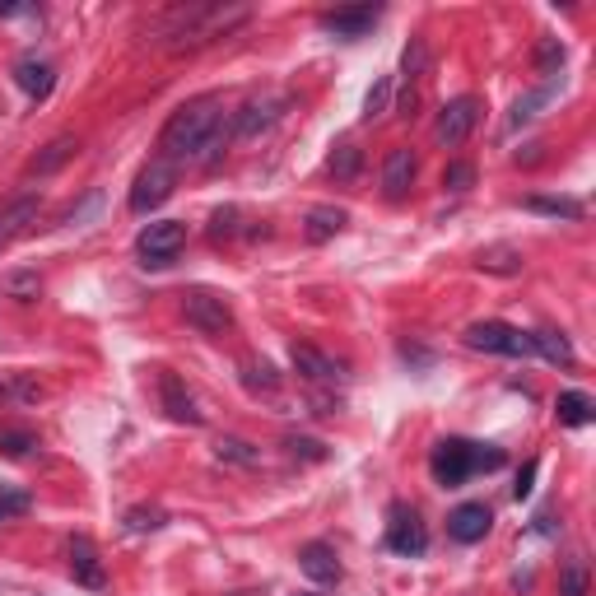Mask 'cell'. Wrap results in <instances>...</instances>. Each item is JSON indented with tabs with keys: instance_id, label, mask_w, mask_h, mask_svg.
I'll return each instance as SVG.
<instances>
[{
	"instance_id": "cell-41",
	"label": "cell",
	"mask_w": 596,
	"mask_h": 596,
	"mask_svg": "<svg viewBox=\"0 0 596 596\" xmlns=\"http://www.w3.org/2000/svg\"><path fill=\"white\" fill-rule=\"evenodd\" d=\"M5 396H10V382H5V378H0V401H5Z\"/></svg>"
},
{
	"instance_id": "cell-25",
	"label": "cell",
	"mask_w": 596,
	"mask_h": 596,
	"mask_svg": "<svg viewBox=\"0 0 596 596\" xmlns=\"http://www.w3.org/2000/svg\"><path fill=\"white\" fill-rule=\"evenodd\" d=\"M527 210L536 215H559V219H583V205L569 196H527Z\"/></svg>"
},
{
	"instance_id": "cell-22",
	"label": "cell",
	"mask_w": 596,
	"mask_h": 596,
	"mask_svg": "<svg viewBox=\"0 0 596 596\" xmlns=\"http://www.w3.org/2000/svg\"><path fill=\"white\" fill-rule=\"evenodd\" d=\"M243 387H247V392H280V373H275L266 359L247 354V359H243Z\"/></svg>"
},
{
	"instance_id": "cell-17",
	"label": "cell",
	"mask_w": 596,
	"mask_h": 596,
	"mask_svg": "<svg viewBox=\"0 0 596 596\" xmlns=\"http://www.w3.org/2000/svg\"><path fill=\"white\" fill-rule=\"evenodd\" d=\"M298 569L308 573L312 583H340V578H345L336 550H331L326 541H308V545H303V550H298Z\"/></svg>"
},
{
	"instance_id": "cell-28",
	"label": "cell",
	"mask_w": 596,
	"mask_h": 596,
	"mask_svg": "<svg viewBox=\"0 0 596 596\" xmlns=\"http://www.w3.org/2000/svg\"><path fill=\"white\" fill-rule=\"evenodd\" d=\"M359 168H364V154H359L354 145H340L336 154H331V173H336L340 182H354V177H359Z\"/></svg>"
},
{
	"instance_id": "cell-20",
	"label": "cell",
	"mask_w": 596,
	"mask_h": 596,
	"mask_svg": "<svg viewBox=\"0 0 596 596\" xmlns=\"http://www.w3.org/2000/svg\"><path fill=\"white\" fill-rule=\"evenodd\" d=\"M555 410H559V424H569V429H583V424L596 420V401L587 392H559Z\"/></svg>"
},
{
	"instance_id": "cell-32",
	"label": "cell",
	"mask_w": 596,
	"mask_h": 596,
	"mask_svg": "<svg viewBox=\"0 0 596 596\" xmlns=\"http://www.w3.org/2000/svg\"><path fill=\"white\" fill-rule=\"evenodd\" d=\"M70 149H75V140H70V136L52 140V145H47V154H42V159L33 163V173H52V168H61V163L70 159Z\"/></svg>"
},
{
	"instance_id": "cell-24",
	"label": "cell",
	"mask_w": 596,
	"mask_h": 596,
	"mask_svg": "<svg viewBox=\"0 0 596 596\" xmlns=\"http://www.w3.org/2000/svg\"><path fill=\"white\" fill-rule=\"evenodd\" d=\"M215 457L229 461V466H261V447H252L247 438H219Z\"/></svg>"
},
{
	"instance_id": "cell-42",
	"label": "cell",
	"mask_w": 596,
	"mask_h": 596,
	"mask_svg": "<svg viewBox=\"0 0 596 596\" xmlns=\"http://www.w3.org/2000/svg\"><path fill=\"white\" fill-rule=\"evenodd\" d=\"M303 596H308V592H303Z\"/></svg>"
},
{
	"instance_id": "cell-16",
	"label": "cell",
	"mask_w": 596,
	"mask_h": 596,
	"mask_svg": "<svg viewBox=\"0 0 596 596\" xmlns=\"http://www.w3.org/2000/svg\"><path fill=\"white\" fill-rule=\"evenodd\" d=\"M415 173H420L415 149H392L387 163H382V191H387V201H401V196L415 187Z\"/></svg>"
},
{
	"instance_id": "cell-34",
	"label": "cell",
	"mask_w": 596,
	"mask_h": 596,
	"mask_svg": "<svg viewBox=\"0 0 596 596\" xmlns=\"http://www.w3.org/2000/svg\"><path fill=\"white\" fill-rule=\"evenodd\" d=\"M536 66H541V75H559V66H564V47H559V38H545V42H541V56H536Z\"/></svg>"
},
{
	"instance_id": "cell-31",
	"label": "cell",
	"mask_w": 596,
	"mask_h": 596,
	"mask_svg": "<svg viewBox=\"0 0 596 596\" xmlns=\"http://www.w3.org/2000/svg\"><path fill=\"white\" fill-rule=\"evenodd\" d=\"M387 103H392V80H378L364 98V122H378L382 112H387Z\"/></svg>"
},
{
	"instance_id": "cell-9",
	"label": "cell",
	"mask_w": 596,
	"mask_h": 596,
	"mask_svg": "<svg viewBox=\"0 0 596 596\" xmlns=\"http://www.w3.org/2000/svg\"><path fill=\"white\" fill-rule=\"evenodd\" d=\"M387 550H396V555H424L429 550V531H424V522L410 508H392V522H387Z\"/></svg>"
},
{
	"instance_id": "cell-6",
	"label": "cell",
	"mask_w": 596,
	"mask_h": 596,
	"mask_svg": "<svg viewBox=\"0 0 596 596\" xmlns=\"http://www.w3.org/2000/svg\"><path fill=\"white\" fill-rule=\"evenodd\" d=\"M466 345L485 354H503V359H527L531 354V340L508 322H471L466 326Z\"/></svg>"
},
{
	"instance_id": "cell-36",
	"label": "cell",
	"mask_w": 596,
	"mask_h": 596,
	"mask_svg": "<svg viewBox=\"0 0 596 596\" xmlns=\"http://www.w3.org/2000/svg\"><path fill=\"white\" fill-rule=\"evenodd\" d=\"M19 513H28V494H24V489H5V485H0V522H5V517H19Z\"/></svg>"
},
{
	"instance_id": "cell-33",
	"label": "cell",
	"mask_w": 596,
	"mask_h": 596,
	"mask_svg": "<svg viewBox=\"0 0 596 596\" xmlns=\"http://www.w3.org/2000/svg\"><path fill=\"white\" fill-rule=\"evenodd\" d=\"M555 94V84H545V89H536V94H527V98H517V108H513V126H522V122H531L536 117V108H541L545 98Z\"/></svg>"
},
{
	"instance_id": "cell-3",
	"label": "cell",
	"mask_w": 596,
	"mask_h": 596,
	"mask_svg": "<svg viewBox=\"0 0 596 596\" xmlns=\"http://www.w3.org/2000/svg\"><path fill=\"white\" fill-rule=\"evenodd\" d=\"M182 247H187V224H177V219H159V224H145V229H140V238H136L140 266H149V271H163V266H173Z\"/></svg>"
},
{
	"instance_id": "cell-8",
	"label": "cell",
	"mask_w": 596,
	"mask_h": 596,
	"mask_svg": "<svg viewBox=\"0 0 596 596\" xmlns=\"http://www.w3.org/2000/svg\"><path fill=\"white\" fill-rule=\"evenodd\" d=\"M285 103L289 98H252V103H247L243 112H233V136L238 140H252V136H261V131H271L275 122H280V117H285Z\"/></svg>"
},
{
	"instance_id": "cell-29",
	"label": "cell",
	"mask_w": 596,
	"mask_h": 596,
	"mask_svg": "<svg viewBox=\"0 0 596 596\" xmlns=\"http://www.w3.org/2000/svg\"><path fill=\"white\" fill-rule=\"evenodd\" d=\"M559 596H587V564L583 559H569L564 573H559Z\"/></svg>"
},
{
	"instance_id": "cell-10",
	"label": "cell",
	"mask_w": 596,
	"mask_h": 596,
	"mask_svg": "<svg viewBox=\"0 0 596 596\" xmlns=\"http://www.w3.org/2000/svg\"><path fill=\"white\" fill-rule=\"evenodd\" d=\"M70 578L89 592H103L108 587V569H103V559H98V545L89 536H75L70 541Z\"/></svg>"
},
{
	"instance_id": "cell-1",
	"label": "cell",
	"mask_w": 596,
	"mask_h": 596,
	"mask_svg": "<svg viewBox=\"0 0 596 596\" xmlns=\"http://www.w3.org/2000/svg\"><path fill=\"white\" fill-rule=\"evenodd\" d=\"M233 126L219 108V98H191L168 117V126L159 131V159L177 163H215L229 145Z\"/></svg>"
},
{
	"instance_id": "cell-37",
	"label": "cell",
	"mask_w": 596,
	"mask_h": 596,
	"mask_svg": "<svg viewBox=\"0 0 596 596\" xmlns=\"http://www.w3.org/2000/svg\"><path fill=\"white\" fill-rule=\"evenodd\" d=\"M126 527H131V531H159L163 513H159V508H131V513H126Z\"/></svg>"
},
{
	"instance_id": "cell-27",
	"label": "cell",
	"mask_w": 596,
	"mask_h": 596,
	"mask_svg": "<svg viewBox=\"0 0 596 596\" xmlns=\"http://www.w3.org/2000/svg\"><path fill=\"white\" fill-rule=\"evenodd\" d=\"M5 294L19 298V303H33L42 294V280L38 271H19V275H5Z\"/></svg>"
},
{
	"instance_id": "cell-15",
	"label": "cell",
	"mask_w": 596,
	"mask_h": 596,
	"mask_svg": "<svg viewBox=\"0 0 596 596\" xmlns=\"http://www.w3.org/2000/svg\"><path fill=\"white\" fill-rule=\"evenodd\" d=\"M289 359H294L298 373H303L308 382H317V387H336V382H345V368H340L336 359H326L322 350H312V345H289Z\"/></svg>"
},
{
	"instance_id": "cell-4",
	"label": "cell",
	"mask_w": 596,
	"mask_h": 596,
	"mask_svg": "<svg viewBox=\"0 0 596 596\" xmlns=\"http://www.w3.org/2000/svg\"><path fill=\"white\" fill-rule=\"evenodd\" d=\"M173 187H177V168L168 159H149L145 168L136 173V187H131V210L136 215H149V210H159L168 196H173Z\"/></svg>"
},
{
	"instance_id": "cell-38",
	"label": "cell",
	"mask_w": 596,
	"mask_h": 596,
	"mask_svg": "<svg viewBox=\"0 0 596 596\" xmlns=\"http://www.w3.org/2000/svg\"><path fill=\"white\" fill-rule=\"evenodd\" d=\"M210 233H215V238H233V233H238V210H233V205L215 210V219H210Z\"/></svg>"
},
{
	"instance_id": "cell-39",
	"label": "cell",
	"mask_w": 596,
	"mask_h": 596,
	"mask_svg": "<svg viewBox=\"0 0 596 596\" xmlns=\"http://www.w3.org/2000/svg\"><path fill=\"white\" fill-rule=\"evenodd\" d=\"M289 452H294V457H308V461H322L326 457V447L322 443H312V438H289Z\"/></svg>"
},
{
	"instance_id": "cell-12",
	"label": "cell",
	"mask_w": 596,
	"mask_h": 596,
	"mask_svg": "<svg viewBox=\"0 0 596 596\" xmlns=\"http://www.w3.org/2000/svg\"><path fill=\"white\" fill-rule=\"evenodd\" d=\"M489 522H494V513H489L485 503H461V508L447 513V536L457 545H475L489 536Z\"/></svg>"
},
{
	"instance_id": "cell-18",
	"label": "cell",
	"mask_w": 596,
	"mask_h": 596,
	"mask_svg": "<svg viewBox=\"0 0 596 596\" xmlns=\"http://www.w3.org/2000/svg\"><path fill=\"white\" fill-rule=\"evenodd\" d=\"M527 340H531V354H541V359H550V364H559V368H569L573 359H578L564 331H550V326H541V331H527Z\"/></svg>"
},
{
	"instance_id": "cell-19",
	"label": "cell",
	"mask_w": 596,
	"mask_h": 596,
	"mask_svg": "<svg viewBox=\"0 0 596 596\" xmlns=\"http://www.w3.org/2000/svg\"><path fill=\"white\" fill-rule=\"evenodd\" d=\"M14 84H19L28 98H47L52 94V66L38 61V56H24V61L14 66Z\"/></svg>"
},
{
	"instance_id": "cell-40",
	"label": "cell",
	"mask_w": 596,
	"mask_h": 596,
	"mask_svg": "<svg viewBox=\"0 0 596 596\" xmlns=\"http://www.w3.org/2000/svg\"><path fill=\"white\" fill-rule=\"evenodd\" d=\"M531 480H536V461H527V466H522V475H517V489H513L517 499H527V494H531Z\"/></svg>"
},
{
	"instance_id": "cell-7",
	"label": "cell",
	"mask_w": 596,
	"mask_h": 596,
	"mask_svg": "<svg viewBox=\"0 0 596 596\" xmlns=\"http://www.w3.org/2000/svg\"><path fill=\"white\" fill-rule=\"evenodd\" d=\"M475 122H480V103H475L471 94H466V98H452V103L438 112L434 140H438L443 149H457V145H466V136L475 131Z\"/></svg>"
},
{
	"instance_id": "cell-14",
	"label": "cell",
	"mask_w": 596,
	"mask_h": 596,
	"mask_svg": "<svg viewBox=\"0 0 596 596\" xmlns=\"http://www.w3.org/2000/svg\"><path fill=\"white\" fill-rule=\"evenodd\" d=\"M159 401H163V415L177 424H201V410H196V401H191L187 382L177 378V373H168L163 368L159 373Z\"/></svg>"
},
{
	"instance_id": "cell-26",
	"label": "cell",
	"mask_w": 596,
	"mask_h": 596,
	"mask_svg": "<svg viewBox=\"0 0 596 596\" xmlns=\"http://www.w3.org/2000/svg\"><path fill=\"white\" fill-rule=\"evenodd\" d=\"M33 447H38V438L28 434V429H0V452L14 461H24L33 457Z\"/></svg>"
},
{
	"instance_id": "cell-23",
	"label": "cell",
	"mask_w": 596,
	"mask_h": 596,
	"mask_svg": "<svg viewBox=\"0 0 596 596\" xmlns=\"http://www.w3.org/2000/svg\"><path fill=\"white\" fill-rule=\"evenodd\" d=\"M475 266L489 275H517L522 271V252H517V247H485V252L475 257Z\"/></svg>"
},
{
	"instance_id": "cell-21",
	"label": "cell",
	"mask_w": 596,
	"mask_h": 596,
	"mask_svg": "<svg viewBox=\"0 0 596 596\" xmlns=\"http://www.w3.org/2000/svg\"><path fill=\"white\" fill-rule=\"evenodd\" d=\"M340 229H345V210H336V205H317V210H308V238L312 243H326V238H336Z\"/></svg>"
},
{
	"instance_id": "cell-2",
	"label": "cell",
	"mask_w": 596,
	"mask_h": 596,
	"mask_svg": "<svg viewBox=\"0 0 596 596\" xmlns=\"http://www.w3.org/2000/svg\"><path fill=\"white\" fill-rule=\"evenodd\" d=\"M503 466V452L499 447H485V443H466V438H443L429 457V471L443 489H461L475 471H499Z\"/></svg>"
},
{
	"instance_id": "cell-13",
	"label": "cell",
	"mask_w": 596,
	"mask_h": 596,
	"mask_svg": "<svg viewBox=\"0 0 596 596\" xmlns=\"http://www.w3.org/2000/svg\"><path fill=\"white\" fill-rule=\"evenodd\" d=\"M38 210H42V201L33 196V191H19V196H10V201L0 205V252L19 238V233L38 219Z\"/></svg>"
},
{
	"instance_id": "cell-5",
	"label": "cell",
	"mask_w": 596,
	"mask_h": 596,
	"mask_svg": "<svg viewBox=\"0 0 596 596\" xmlns=\"http://www.w3.org/2000/svg\"><path fill=\"white\" fill-rule=\"evenodd\" d=\"M182 317H187L196 331H205V336H224L233 326L229 298L215 294V289H191V294H182Z\"/></svg>"
},
{
	"instance_id": "cell-35",
	"label": "cell",
	"mask_w": 596,
	"mask_h": 596,
	"mask_svg": "<svg viewBox=\"0 0 596 596\" xmlns=\"http://www.w3.org/2000/svg\"><path fill=\"white\" fill-rule=\"evenodd\" d=\"M471 182H475V168H471V163H447V168H443V187H447V191H466Z\"/></svg>"
},
{
	"instance_id": "cell-30",
	"label": "cell",
	"mask_w": 596,
	"mask_h": 596,
	"mask_svg": "<svg viewBox=\"0 0 596 596\" xmlns=\"http://www.w3.org/2000/svg\"><path fill=\"white\" fill-rule=\"evenodd\" d=\"M424 66H429V47H424V38H410L406 56H401V75H406V80H420Z\"/></svg>"
},
{
	"instance_id": "cell-11",
	"label": "cell",
	"mask_w": 596,
	"mask_h": 596,
	"mask_svg": "<svg viewBox=\"0 0 596 596\" xmlns=\"http://www.w3.org/2000/svg\"><path fill=\"white\" fill-rule=\"evenodd\" d=\"M378 19H382L378 5H350V10L322 14V28L331 33V38H340V42H354V38H364V33L378 24Z\"/></svg>"
}]
</instances>
